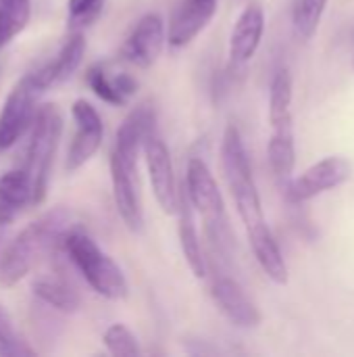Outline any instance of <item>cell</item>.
I'll use <instances>...</instances> for the list:
<instances>
[{"label":"cell","mask_w":354,"mask_h":357,"mask_svg":"<svg viewBox=\"0 0 354 357\" xmlns=\"http://www.w3.org/2000/svg\"><path fill=\"white\" fill-rule=\"evenodd\" d=\"M71 215L67 209L56 207L31 222L10 245H6L0 259V284L13 287L29 274L35 259L58 238L65 236Z\"/></svg>","instance_id":"obj_1"},{"label":"cell","mask_w":354,"mask_h":357,"mask_svg":"<svg viewBox=\"0 0 354 357\" xmlns=\"http://www.w3.org/2000/svg\"><path fill=\"white\" fill-rule=\"evenodd\" d=\"M221 163H223L227 186L232 190L234 203L238 207V213H240L244 226L250 228V226H255L259 222H265L261 197H259L255 178H252V167H250L248 151L244 146L240 130L234 123H230L225 128V132H223Z\"/></svg>","instance_id":"obj_2"},{"label":"cell","mask_w":354,"mask_h":357,"mask_svg":"<svg viewBox=\"0 0 354 357\" xmlns=\"http://www.w3.org/2000/svg\"><path fill=\"white\" fill-rule=\"evenodd\" d=\"M63 245L71 264L98 295L111 301H121L129 295V284L123 270L88 234L65 232Z\"/></svg>","instance_id":"obj_3"},{"label":"cell","mask_w":354,"mask_h":357,"mask_svg":"<svg viewBox=\"0 0 354 357\" xmlns=\"http://www.w3.org/2000/svg\"><path fill=\"white\" fill-rule=\"evenodd\" d=\"M61 134H63V117L58 109L54 105H42L40 109H35L31 121V138L27 144V157L23 167L31 178L35 205H40L46 199L50 169H52Z\"/></svg>","instance_id":"obj_4"},{"label":"cell","mask_w":354,"mask_h":357,"mask_svg":"<svg viewBox=\"0 0 354 357\" xmlns=\"http://www.w3.org/2000/svg\"><path fill=\"white\" fill-rule=\"evenodd\" d=\"M184 190H186L190 205L207 220L209 232L215 234L217 241H223V236H227V232H230L225 203H223L217 180L213 178L209 165L202 159H198V157L190 159Z\"/></svg>","instance_id":"obj_5"},{"label":"cell","mask_w":354,"mask_h":357,"mask_svg":"<svg viewBox=\"0 0 354 357\" xmlns=\"http://www.w3.org/2000/svg\"><path fill=\"white\" fill-rule=\"evenodd\" d=\"M353 176V165L344 157H325L305 169L298 178L290 180L286 186V199L294 205L305 203L309 199H315L328 190L338 188L340 184L348 182Z\"/></svg>","instance_id":"obj_6"},{"label":"cell","mask_w":354,"mask_h":357,"mask_svg":"<svg viewBox=\"0 0 354 357\" xmlns=\"http://www.w3.org/2000/svg\"><path fill=\"white\" fill-rule=\"evenodd\" d=\"M42 92L29 75L19 79L8 92L0 113V151L10 149L31 126L35 115V100Z\"/></svg>","instance_id":"obj_7"},{"label":"cell","mask_w":354,"mask_h":357,"mask_svg":"<svg viewBox=\"0 0 354 357\" xmlns=\"http://www.w3.org/2000/svg\"><path fill=\"white\" fill-rule=\"evenodd\" d=\"M142 149H144V155H146L150 186H152V192H154V199H156L159 207L169 215L177 213L179 192H177L175 174H173V161H171V153H169L167 144L156 134H150L144 140Z\"/></svg>","instance_id":"obj_8"},{"label":"cell","mask_w":354,"mask_h":357,"mask_svg":"<svg viewBox=\"0 0 354 357\" xmlns=\"http://www.w3.org/2000/svg\"><path fill=\"white\" fill-rule=\"evenodd\" d=\"M71 115L75 119L77 132H75L73 142L69 146L65 165H67L69 172H75L81 165H86L96 155V151L100 149L104 126H102V119H100L98 111L86 98H77L73 102Z\"/></svg>","instance_id":"obj_9"},{"label":"cell","mask_w":354,"mask_h":357,"mask_svg":"<svg viewBox=\"0 0 354 357\" xmlns=\"http://www.w3.org/2000/svg\"><path fill=\"white\" fill-rule=\"evenodd\" d=\"M111 182L117 213L131 232L144 230V209L138 192V169L125 167L117 157L111 155Z\"/></svg>","instance_id":"obj_10"},{"label":"cell","mask_w":354,"mask_h":357,"mask_svg":"<svg viewBox=\"0 0 354 357\" xmlns=\"http://www.w3.org/2000/svg\"><path fill=\"white\" fill-rule=\"evenodd\" d=\"M165 46V21L159 13L144 15L125 40L123 54L138 67H150Z\"/></svg>","instance_id":"obj_11"},{"label":"cell","mask_w":354,"mask_h":357,"mask_svg":"<svg viewBox=\"0 0 354 357\" xmlns=\"http://www.w3.org/2000/svg\"><path fill=\"white\" fill-rule=\"evenodd\" d=\"M154 111L144 107L134 109L123 123L117 130V138H115V149H113V157H117L125 167L129 169H138V153L144 146V140L154 134Z\"/></svg>","instance_id":"obj_12"},{"label":"cell","mask_w":354,"mask_h":357,"mask_svg":"<svg viewBox=\"0 0 354 357\" xmlns=\"http://www.w3.org/2000/svg\"><path fill=\"white\" fill-rule=\"evenodd\" d=\"M213 299L221 314L238 328H257L261 324V312L240 282L234 278H219L213 284Z\"/></svg>","instance_id":"obj_13"},{"label":"cell","mask_w":354,"mask_h":357,"mask_svg":"<svg viewBox=\"0 0 354 357\" xmlns=\"http://www.w3.org/2000/svg\"><path fill=\"white\" fill-rule=\"evenodd\" d=\"M217 10V2H209V0H184L171 21H169V33L167 40L173 48H182L188 46L215 17Z\"/></svg>","instance_id":"obj_14"},{"label":"cell","mask_w":354,"mask_h":357,"mask_svg":"<svg viewBox=\"0 0 354 357\" xmlns=\"http://www.w3.org/2000/svg\"><path fill=\"white\" fill-rule=\"evenodd\" d=\"M83 52H86V38L77 29L65 40V44L61 46V50H58V54H56V59L52 63L40 67L33 73H29L31 82L35 84V88L40 92H46L52 84L63 82V79L71 77L77 71V67L81 65Z\"/></svg>","instance_id":"obj_15"},{"label":"cell","mask_w":354,"mask_h":357,"mask_svg":"<svg viewBox=\"0 0 354 357\" xmlns=\"http://www.w3.org/2000/svg\"><path fill=\"white\" fill-rule=\"evenodd\" d=\"M265 33V10L259 4L246 6L230 36V56L234 63H246L255 56Z\"/></svg>","instance_id":"obj_16"},{"label":"cell","mask_w":354,"mask_h":357,"mask_svg":"<svg viewBox=\"0 0 354 357\" xmlns=\"http://www.w3.org/2000/svg\"><path fill=\"white\" fill-rule=\"evenodd\" d=\"M246 234H248V243L255 253V259L263 268L267 278L273 280L275 284H288V266L267 220L246 228Z\"/></svg>","instance_id":"obj_17"},{"label":"cell","mask_w":354,"mask_h":357,"mask_svg":"<svg viewBox=\"0 0 354 357\" xmlns=\"http://www.w3.org/2000/svg\"><path fill=\"white\" fill-rule=\"evenodd\" d=\"M269 123L271 136L294 138L292 119V75L286 67H280L271 79L269 90Z\"/></svg>","instance_id":"obj_18"},{"label":"cell","mask_w":354,"mask_h":357,"mask_svg":"<svg viewBox=\"0 0 354 357\" xmlns=\"http://www.w3.org/2000/svg\"><path fill=\"white\" fill-rule=\"evenodd\" d=\"M27 203H33L29 174L25 169L6 172L0 178V226H8Z\"/></svg>","instance_id":"obj_19"},{"label":"cell","mask_w":354,"mask_h":357,"mask_svg":"<svg viewBox=\"0 0 354 357\" xmlns=\"http://www.w3.org/2000/svg\"><path fill=\"white\" fill-rule=\"evenodd\" d=\"M177 211H179L177 234H179V247H182L184 259L196 278H204L207 276V257H204L202 247H200V238H198V232H196V226L192 220V205H190L186 192L179 195Z\"/></svg>","instance_id":"obj_20"},{"label":"cell","mask_w":354,"mask_h":357,"mask_svg":"<svg viewBox=\"0 0 354 357\" xmlns=\"http://www.w3.org/2000/svg\"><path fill=\"white\" fill-rule=\"evenodd\" d=\"M33 295L46 303L52 310H58L63 314H73L79 310L81 299L79 295L63 280L56 278H40L33 282Z\"/></svg>","instance_id":"obj_21"},{"label":"cell","mask_w":354,"mask_h":357,"mask_svg":"<svg viewBox=\"0 0 354 357\" xmlns=\"http://www.w3.org/2000/svg\"><path fill=\"white\" fill-rule=\"evenodd\" d=\"M29 15V0H0V48L25 29Z\"/></svg>","instance_id":"obj_22"},{"label":"cell","mask_w":354,"mask_h":357,"mask_svg":"<svg viewBox=\"0 0 354 357\" xmlns=\"http://www.w3.org/2000/svg\"><path fill=\"white\" fill-rule=\"evenodd\" d=\"M328 0H296L292 10V25L298 38L311 40L321 23Z\"/></svg>","instance_id":"obj_23"},{"label":"cell","mask_w":354,"mask_h":357,"mask_svg":"<svg viewBox=\"0 0 354 357\" xmlns=\"http://www.w3.org/2000/svg\"><path fill=\"white\" fill-rule=\"evenodd\" d=\"M267 157L271 172L280 180H288L292 176L294 163H296V146L294 138H284V136H271L267 144Z\"/></svg>","instance_id":"obj_24"},{"label":"cell","mask_w":354,"mask_h":357,"mask_svg":"<svg viewBox=\"0 0 354 357\" xmlns=\"http://www.w3.org/2000/svg\"><path fill=\"white\" fill-rule=\"evenodd\" d=\"M33 356V349L15 331L10 314L0 305V357Z\"/></svg>","instance_id":"obj_25"},{"label":"cell","mask_w":354,"mask_h":357,"mask_svg":"<svg viewBox=\"0 0 354 357\" xmlns=\"http://www.w3.org/2000/svg\"><path fill=\"white\" fill-rule=\"evenodd\" d=\"M104 345L108 354L115 357H138L140 345L136 335L125 324H113L104 333Z\"/></svg>","instance_id":"obj_26"},{"label":"cell","mask_w":354,"mask_h":357,"mask_svg":"<svg viewBox=\"0 0 354 357\" xmlns=\"http://www.w3.org/2000/svg\"><path fill=\"white\" fill-rule=\"evenodd\" d=\"M86 82H88V86H90V90L102 100V102H108V105H115V107H119V105H125L127 100L117 92V88H115V84H113V79L106 75V71L100 67V65H92L90 69H88V73H86Z\"/></svg>","instance_id":"obj_27"},{"label":"cell","mask_w":354,"mask_h":357,"mask_svg":"<svg viewBox=\"0 0 354 357\" xmlns=\"http://www.w3.org/2000/svg\"><path fill=\"white\" fill-rule=\"evenodd\" d=\"M104 0H69L67 8H69V25L77 31L86 25H90L92 21L98 19V15L102 13Z\"/></svg>","instance_id":"obj_28"},{"label":"cell","mask_w":354,"mask_h":357,"mask_svg":"<svg viewBox=\"0 0 354 357\" xmlns=\"http://www.w3.org/2000/svg\"><path fill=\"white\" fill-rule=\"evenodd\" d=\"M113 84H115L117 92H119L125 100H127L129 96H134L136 90H138V82H136L129 73H119L117 77H113Z\"/></svg>","instance_id":"obj_29"},{"label":"cell","mask_w":354,"mask_h":357,"mask_svg":"<svg viewBox=\"0 0 354 357\" xmlns=\"http://www.w3.org/2000/svg\"><path fill=\"white\" fill-rule=\"evenodd\" d=\"M4 249H6V226H0V259Z\"/></svg>","instance_id":"obj_30"},{"label":"cell","mask_w":354,"mask_h":357,"mask_svg":"<svg viewBox=\"0 0 354 357\" xmlns=\"http://www.w3.org/2000/svg\"><path fill=\"white\" fill-rule=\"evenodd\" d=\"M209 2H217V0H209Z\"/></svg>","instance_id":"obj_31"},{"label":"cell","mask_w":354,"mask_h":357,"mask_svg":"<svg viewBox=\"0 0 354 357\" xmlns=\"http://www.w3.org/2000/svg\"><path fill=\"white\" fill-rule=\"evenodd\" d=\"M353 65H354V61H353Z\"/></svg>","instance_id":"obj_32"}]
</instances>
